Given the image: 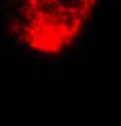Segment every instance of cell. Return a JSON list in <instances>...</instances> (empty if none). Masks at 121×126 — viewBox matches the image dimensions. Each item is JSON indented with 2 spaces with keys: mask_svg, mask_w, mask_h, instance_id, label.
<instances>
[{
  "mask_svg": "<svg viewBox=\"0 0 121 126\" xmlns=\"http://www.w3.org/2000/svg\"><path fill=\"white\" fill-rule=\"evenodd\" d=\"M101 0H17L15 35L30 52L58 57L76 43Z\"/></svg>",
  "mask_w": 121,
  "mask_h": 126,
  "instance_id": "6da1fadb",
  "label": "cell"
}]
</instances>
